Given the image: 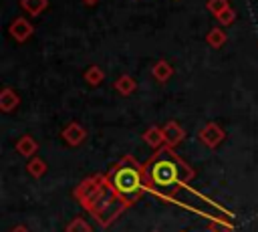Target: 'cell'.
Wrapping results in <instances>:
<instances>
[{"instance_id": "22", "label": "cell", "mask_w": 258, "mask_h": 232, "mask_svg": "<svg viewBox=\"0 0 258 232\" xmlns=\"http://www.w3.org/2000/svg\"><path fill=\"white\" fill-rule=\"evenodd\" d=\"M83 2H85V4H97L99 0H83Z\"/></svg>"}, {"instance_id": "3", "label": "cell", "mask_w": 258, "mask_h": 232, "mask_svg": "<svg viewBox=\"0 0 258 232\" xmlns=\"http://www.w3.org/2000/svg\"><path fill=\"white\" fill-rule=\"evenodd\" d=\"M111 186L115 188V192L131 206L133 202H137L141 198V194L145 192V176H143V165L131 157V155H123L107 173Z\"/></svg>"}, {"instance_id": "21", "label": "cell", "mask_w": 258, "mask_h": 232, "mask_svg": "<svg viewBox=\"0 0 258 232\" xmlns=\"http://www.w3.org/2000/svg\"><path fill=\"white\" fill-rule=\"evenodd\" d=\"M10 232H30V230H26L24 226H16V228H12Z\"/></svg>"}, {"instance_id": "14", "label": "cell", "mask_w": 258, "mask_h": 232, "mask_svg": "<svg viewBox=\"0 0 258 232\" xmlns=\"http://www.w3.org/2000/svg\"><path fill=\"white\" fill-rule=\"evenodd\" d=\"M103 79H105V73H103V69L97 67V65H91V67L85 71V81H87L89 85H93V87L101 85Z\"/></svg>"}, {"instance_id": "17", "label": "cell", "mask_w": 258, "mask_h": 232, "mask_svg": "<svg viewBox=\"0 0 258 232\" xmlns=\"http://www.w3.org/2000/svg\"><path fill=\"white\" fill-rule=\"evenodd\" d=\"M64 232H93V228H91V224H89L85 218L77 216V218H73V220L67 224Z\"/></svg>"}, {"instance_id": "13", "label": "cell", "mask_w": 258, "mask_h": 232, "mask_svg": "<svg viewBox=\"0 0 258 232\" xmlns=\"http://www.w3.org/2000/svg\"><path fill=\"white\" fill-rule=\"evenodd\" d=\"M26 171H28L32 178H42V176L46 173V161H44L42 157L34 155L32 159H28V163H26Z\"/></svg>"}, {"instance_id": "19", "label": "cell", "mask_w": 258, "mask_h": 232, "mask_svg": "<svg viewBox=\"0 0 258 232\" xmlns=\"http://www.w3.org/2000/svg\"><path fill=\"white\" fill-rule=\"evenodd\" d=\"M216 20H218L222 26H230V24L236 20V10H234L232 6H228L226 10H222V12L216 16Z\"/></svg>"}, {"instance_id": "9", "label": "cell", "mask_w": 258, "mask_h": 232, "mask_svg": "<svg viewBox=\"0 0 258 232\" xmlns=\"http://www.w3.org/2000/svg\"><path fill=\"white\" fill-rule=\"evenodd\" d=\"M18 103H20V97L16 95V91L10 87H4V91L0 93V109L4 113H10L18 107Z\"/></svg>"}, {"instance_id": "6", "label": "cell", "mask_w": 258, "mask_h": 232, "mask_svg": "<svg viewBox=\"0 0 258 232\" xmlns=\"http://www.w3.org/2000/svg\"><path fill=\"white\" fill-rule=\"evenodd\" d=\"M60 137H62V141H64L67 145L77 147V145H81V143L87 139V131H85V127H83L81 123L71 121V123H69V125L62 129Z\"/></svg>"}, {"instance_id": "10", "label": "cell", "mask_w": 258, "mask_h": 232, "mask_svg": "<svg viewBox=\"0 0 258 232\" xmlns=\"http://www.w3.org/2000/svg\"><path fill=\"white\" fill-rule=\"evenodd\" d=\"M151 75H153L155 81L165 83V81H169V77L173 75V67H171L165 59H159L157 63H153V67H151Z\"/></svg>"}, {"instance_id": "23", "label": "cell", "mask_w": 258, "mask_h": 232, "mask_svg": "<svg viewBox=\"0 0 258 232\" xmlns=\"http://www.w3.org/2000/svg\"><path fill=\"white\" fill-rule=\"evenodd\" d=\"M181 232H185V230H181Z\"/></svg>"}, {"instance_id": "1", "label": "cell", "mask_w": 258, "mask_h": 232, "mask_svg": "<svg viewBox=\"0 0 258 232\" xmlns=\"http://www.w3.org/2000/svg\"><path fill=\"white\" fill-rule=\"evenodd\" d=\"M143 176L145 190L167 200L175 192L187 188L196 178V171L173 151V147L163 145L161 149H155V153L143 165Z\"/></svg>"}, {"instance_id": "5", "label": "cell", "mask_w": 258, "mask_h": 232, "mask_svg": "<svg viewBox=\"0 0 258 232\" xmlns=\"http://www.w3.org/2000/svg\"><path fill=\"white\" fill-rule=\"evenodd\" d=\"M32 32H34V26H32L30 20H26L24 16L14 18L12 24L8 26V34H10L16 42H24V40H28V38L32 36Z\"/></svg>"}, {"instance_id": "8", "label": "cell", "mask_w": 258, "mask_h": 232, "mask_svg": "<svg viewBox=\"0 0 258 232\" xmlns=\"http://www.w3.org/2000/svg\"><path fill=\"white\" fill-rule=\"evenodd\" d=\"M14 149H16L22 157L32 159V157L36 155V151H38V141H36L32 135L24 133V135H20V137H18V141L14 143Z\"/></svg>"}, {"instance_id": "11", "label": "cell", "mask_w": 258, "mask_h": 232, "mask_svg": "<svg viewBox=\"0 0 258 232\" xmlns=\"http://www.w3.org/2000/svg\"><path fill=\"white\" fill-rule=\"evenodd\" d=\"M143 139H145V143H147V145H151L153 149H161V147L165 145L163 131H161V127H157V125H151L149 129H145Z\"/></svg>"}, {"instance_id": "20", "label": "cell", "mask_w": 258, "mask_h": 232, "mask_svg": "<svg viewBox=\"0 0 258 232\" xmlns=\"http://www.w3.org/2000/svg\"><path fill=\"white\" fill-rule=\"evenodd\" d=\"M228 6H230L228 0H208V2H206V8H208L214 16H218V14H220L222 10H226Z\"/></svg>"}, {"instance_id": "16", "label": "cell", "mask_w": 258, "mask_h": 232, "mask_svg": "<svg viewBox=\"0 0 258 232\" xmlns=\"http://www.w3.org/2000/svg\"><path fill=\"white\" fill-rule=\"evenodd\" d=\"M206 42H208L210 46H214V48H220V46L226 42V32L216 26V28H212V30L206 34Z\"/></svg>"}, {"instance_id": "4", "label": "cell", "mask_w": 258, "mask_h": 232, "mask_svg": "<svg viewBox=\"0 0 258 232\" xmlns=\"http://www.w3.org/2000/svg\"><path fill=\"white\" fill-rule=\"evenodd\" d=\"M198 139H200L206 147L216 149V147L226 139V131H224L216 121H210V123H206V125L198 131Z\"/></svg>"}, {"instance_id": "2", "label": "cell", "mask_w": 258, "mask_h": 232, "mask_svg": "<svg viewBox=\"0 0 258 232\" xmlns=\"http://www.w3.org/2000/svg\"><path fill=\"white\" fill-rule=\"evenodd\" d=\"M75 200L97 220L99 226H111L129 206L111 186L107 173L105 176H91L83 180L75 192Z\"/></svg>"}, {"instance_id": "24", "label": "cell", "mask_w": 258, "mask_h": 232, "mask_svg": "<svg viewBox=\"0 0 258 232\" xmlns=\"http://www.w3.org/2000/svg\"><path fill=\"white\" fill-rule=\"evenodd\" d=\"M153 232H157V230H153Z\"/></svg>"}, {"instance_id": "15", "label": "cell", "mask_w": 258, "mask_h": 232, "mask_svg": "<svg viewBox=\"0 0 258 232\" xmlns=\"http://www.w3.org/2000/svg\"><path fill=\"white\" fill-rule=\"evenodd\" d=\"M20 6L32 14V16H38L46 6H48V0H20Z\"/></svg>"}, {"instance_id": "18", "label": "cell", "mask_w": 258, "mask_h": 232, "mask_svg": "<svg viewBox=\"0 0 258 232\" xmlns=\"http://www.w3.org/2000/svg\"><path fill=\"white\" fill-rule=\"evenodd\" d=\"M208 230L210 232H234V226L228 220H212L208 224Z\"/></svg>"}, {"instance_id": "12", "label": "cell", "mask_w": 258, "mask_h": 232, "mask_svg": "<svg viewBox=\"0 0 258 232\" xmlns=\"http://www.w3.org/2000/svg\"><path fill=\"white\" fill-rule=\"evenodd\" d=\"M135 89H137V83H135L133 77H129V75H121V77L115 79V91H119V95L127 97V95H131Z\"/></svg>"}, {"instance_id": "7", "label": "cell", "mask_w": 258, "mask_h": 232, "mask_svg": "<svg viewBox=\"0 0 258 232\" xmlns=\"http://www.w3.org/2000/svg\"><path fill=\"white\" fill-rule=\"evenodd\" d=\"M161 131H163V139H165L167 147H175V145H179L185 139V129L177 121H167L161 127Z\"/></svg>"}]
</instances>
